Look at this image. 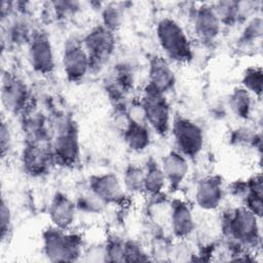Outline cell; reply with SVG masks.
Instances as JSON below:
<instances>
[{"instance_id": "obj_25", "label": "cell", "mask_w": 263, "mask_h": 263, "mask_svg": "<svg viewBox=\"0 0 263 263\" xmlns=\"http://www.w3.org/2000/svg\"><path fill=\"white\" fill-rule=\"evenodd\" d=\"M122 21V13L120 7L116 5H108L103 11V26L108 30L114 32L117 30Z\"/></svg>"}, {"instance_id": "obj_2", "label": "cell", "mask_w": 263, "mask_h": 263, "mask_svg": "<svg viewBox=\"0 0 263 263\" xmlns=\"http://www.w3.org/2000/svg\"><path fill=\"white\" fill-rule=\"evenodd\" d=\"M53 227L43 233V249L46 257L53 262L75 261L81 253V238L76 234L65 233Z\"/></svg>"}, {"instance_id": "obj_28", "label": "cell", "mask_w": 263, "mask_h": 263, "mask_svg": "<svg viewBox=\"0 0 263 263\" xmlns=\"http://www.w3.org/2000/svg\"><path fill=\"white\" fill-rule=\"evenodd\" d=\"M10 223H11V214L9 206L7 205L4 198L1 200V210H0V229H1V237L4 239L6 237V234L8 233L10 229Z\"/></svg>"}, {"instance_id": "obj_13", "label": "cell", "mask_w": 263, "mask_h": 263, "mask_svg": "<svg viewBox=\"0 0 263 263\" xmlns=\"http://www.w3.org/2000/svg\"><path fill=\"white\" fill-rule=\"evenodd\" d=\"M75 213L76 205L74 201L64 193H55L48 210L49 218L54 227L63 230L69 228L74 222Z\"/></svg>"}, {"instance_id": "obj_17", "label": "cell", "mask_w": 263, "mask_h": 263, "mask_svg": "<svg viewBox=\"0 0 263 263\" xmlns=\"http://www.w3.org/2000/svg\"><path fill=\"white\" fill-rule=\"evenodd\" d=\"M171 226L174 234L179 238H185L192 233L195 224L188 204L180 199H175L171 206Z\"/></svg>"}, {"instance_id": "obj_19", "label": "cell", "mask_w": 263, "mask_h": 263, "mask_svg": "<svg viewBox=\"0 0 263 263\" xmlns=\"http://www.w3.org/2000/svg\"><path fill=\"white\" fill-rule=\"evenodd\" d=\"M124 140L134 151H143L150 144V134L144 122H138L128 117L124 128Z\"/></svg>"}, {"instance_id": "obj_15", "label": "cell", "mask_w": 263, "mask_h": 263, "mask_svg": "<svg viewBox=\"0 0 263 263\" xmlns=\"http://www.w3.org/2000/svg\"><path fill=\"white\" fill-rule=\"evenodd\" d=\"M89 189L106 204L116 202L122 196L120 181L110 173L92 176L89 180Z\"/></svg>"}, {"instance_id": "obj_26", "label": "cell", "mask_w": 263, "mask_h": 263, "mask_svg": "<svg viewBox=\"0 0 263 263\" xmlns=\"http://www.w3.org/2000/svg\"><path fill=\"white\" fill-rule=\"evenodd\" d=\"M147 258L142 249L134 241H127L123 243V256L122 261L126 262H139L146 261Z\"/></svg>"}, {"instance_id": "obj_18", "label": "cell", "mask_w": 263, "mask_h": 263, "mask_svg": "<svg viewBox=\"0 0 263 263\" xmlns=\"http://www.w3.org/2000/svg\"><path fill=\"white\" fill-rule=\"evenodd\" d=\"M165 180L172 187H178L188 173L186 157L179 151H171L163 158L160 164Z\"/></svg>"}, {"instance_id": "obj_3", "label": "cell", "mask_w": 263, "mask_h": 263, "mask_svg": "<svg viewBox=\"0 0 263 263\" xmlns=\"http://www.w3.org/2000/svg\"><path fill=\"white\" fill-rule=\"evenodd\" d=\"M145 120L159 135L165 136L170 129V105L164 93L147 85L141 102Z\"/></svg>"}, {"instance_id": "obj_11", "label": "cell", "mask_w": 263, "mask_h": 263, "mask_svg": "<svg viewBox=\"0 0 263 263\" xmlns=\"http://www.w3.org/2000/svg\"><path fill=\"white\" fill-rule=\"evenodd\" d=\"M53 159L51 149L46 148L41 142H29L24 147L22 162L27 174L38 177L46 174L50 161Z\"/></svg>"}, {"instance_id": "obj_12", "label": "cell", "mask_w": 263, "mask_h": 263, "mask_svg": "<svg viewBox=\"0 0 263 263\" xmlns=\"http://www.w3.org/2000/svg\"><path fill=\"white\" fill-rule=\"evenodd\" d=\"M222 180L218 176H210L201 179L195 191L196 203L203 210L217 209L223 199Z\"/></svg>"}, {"instance_id": "obj_10", "label": "cell", "mask_w": 263, "mask_h": 263, "mask_svg": "<svg viewBox=\"0 0 263 263\" xmlns=\"http://www.w3.org/2000/svg\"><path fill=\"white\" fill-rule=\"evenodd\" d=\"M1 99L7 111L13 113L24 111L29 99L27 85L18 77L7 73L2 77Z\"/></svg>"}, {"instance_id": "obj_16", "label": "cell", "mask_w": 263, "mask_h": 263, "mask_svg": "<svg viewBox=\"0 0 263 263\" xmlns=\"http://www.w3.org/2000/svg\"><path fill=\"white\" fill-rule=\"evenodd\" d=\"M194 28L199 38L204 41L215 39L221 28V22L212 5H201L194 16Z\"/></svg>"}, {"instance_id": "obj_5", "label": "cell", "mask_w": 263, "mask_h": 263, "mask_svg": "<svg viewBox=\"0 0 263 263\" xmlns=\"http://www.w3.org/2000/svg\"><path fill=\"white\" fill-rule=\"evenodd\" d=\"M82 45L88 55L90 69H98L109 60L114 50V32L103 25L97 26L84 37Z\"/></svg>"}, {"instance_id": "obj_6", "label": "cell", "mask_w": 263, "mask_h": 263, "mask_svg": "<svg viewBox=\"0 0 263 263\" xmlns=\"http://www.w3.org/2000/svg\"><path fill=\"white\" fill-rule=\"evenodd\" d=\"M173 135L178 151L185 157H195L203 146V133L193 121L179 117L173 124Z\"/></svg>"}, {"instance_id": "obj_29", "label": "cell", "mask_w": 263, "mask_h": 263, "mask_svg": "<svg viewBox=\"0 0 263 263\" xmlns=\"http://www.w3.org/2000/svg\"><path fill=\"white\" fill-rule=\"evenodd\" d=\"M10 143H11L10 132L8 129V126L5 124V122H2L1 134H0V147H1V156L2 157H5V155L9 151Z\"/></svg>"}, {"instance_id": "obj_7", "label": "cell", "mask_w": 263, "mask_h": 263, "mask_svg": "<svg viewBox=\"0 0 263 263\" xmlns=\"http://www.w3.org/2000/svg\"><path fill=\"white\" fill-rule=\"evenodd\" d=\"M51 154L53 159L65 166L74 165L79 157V143L76 128L67 124L57 136L52 148Z\"/></svg>"}, {"instance_id": "obj_14", "label": "cell", "mask_w": 263, "mask_h": 263, "mask_svg": "<svg viewBox=\"0 0 263 263\" xmlns=\"http://www.w3.org/2000/svg\"><path fill=\"white\" fill-rule=\"evenodd\" d=\"M175 82V73L167 61L162 57H153L149 63L148 85L165 93L174 87Z\"/></svg>"}, {"instance_id": "obj_1", "label": "cell", "mask_w": 263, "mask_h": 263, "mask_svg": "<svg viewBox=\"0 0 263 263\" xmlns=\"http://www.w3.org/2000/svg\"><path fill=\"white\" fill-rule=\"evenodd\" d=\"M158 43L164 53L176 62H188L192 58L189 39L178 22L171 17L161 18L156 26Z\"/></svg>"}, {"instance_id": "obj_22", "label": "cell", "mask_w": 263, "mask_h": 263, "mask_svg": "<svg viewBox=\"0 0 263 263\" xmlns=\"http://www.w3.org/2000/svg\"><path fill=\"white\" fill-rule=\"evenodd\" d=\"M221 24H232L236 22L241 13V2L221 1L213 5Z\"/></svg>"}, {"instance_id": "obj_4", "label": "cell", "mask_w": 263, "mask_h": 263, "mask_svg": "<svg viewBox=\"0 0 263 263\" xmlns=\"http://www.w3.org/2000/svg\"><path fill=\"white\" fill-rule=\"evenodd\" d=\"M258 217L246 206L232 210L225 218L224 228L228 235L245 245H256L259 239Z\"/></svg>"}, {"instance_id": "obj_21", "label": "cell", "mask_w": 263, "mask_h": 263, "mask_svg": "<svg viewBox=\"0 0 263 263\" xmlns=\"http://www.w3.org/2000/svg\"><path fill=\"white\" fill-rule=\"evenodd\" d=\"M229 106L236 116L248 118L252 107L251 93L243 87L235 88L229 97Z\"/></svg>"}, {"instance_id": "obj_9", "label": "cell", "mask_w": 263, "mask_h": 263, "mask_svg": "<svg viewBox=\"0 0 263 263\" xmlns=\"http://www.w3.org/2000/svg\"><path fill=\"white\" fill-rule=\"evenodd\" d=\"M29 62L31 67L40 74H48L54 68L51 43L44 33L33 34L29 44Z\"/></svg>"}, {"instance_id": "obj_8", "label": "cell", "mask_w": 263, "mask_h": 263, "mask_svg": "<svg viewBox=\"0 0 263 263\" xmlns=\"http://www.w3.org/2000/svg\"><path fill=\"white\" fill-rule=\"evenodd\" d=\"M63 68L70 81H79L90 70L88 55L82 43L68 41L63 53Z\"/></svg>"}, {"instance_id": "obj_23", "label": "cell", "mask_w": 263, "mask_h": 263, "mask_svg": "<svg viewBox=\"0 0 263 263\" xmlns=\"http://www.w3.org/2000/svg\"><path fill=\"white\" fill-rule=\"evenodd\" d=\"M242 87L247 89L250 93H254L257 97H261L262 93V83L263 74L260 67H250L248 68L241 79Z\"/></svg>"}, {"instance_id": "obj_27", "label": "cell", "mask_w": 263, "mask_h": 263, "mask_svg": "<svg viewBox=\"0 0 263 263\" xmlns=\"http://www.w3.org/2000/svg\"><path fill=\"white\" fill-rule=\"evenodd\" d=\"M262 33V21L260 17H256L254 20H252L249 25L246 27L242 36L240 38V41L242 43H251L254 40H256L257 38H259L261 36Z\"/></svg>"}, {"instance_id": "obj_20", "label": "cell", "mask_w": 263, "mask_h": 263, "mask_svg": "<svg viewBox=\"0 0 263 263\" xmlns=\"http://www.w3.org/2000/svg\"><path fill=\"white\" fill-rule=\"evenodd\" d=\"M147 164L148 165L145 171L144 191L152 195H157L163 189L166 180L160 165L154 161H149Z\"/></svg>"}, {"instance_id": "obj_24", "label": "cell", "mask_w": 263, "mask_h": 263, "mask_svg": "<svg viewBox=\"0 0 263 263\" xmlns=\"http://www.w3.org/2000/svg\"><path fill=\"white\" fill-rule=\"evenodd\" d=\"M124 185L130 192H143L145 182V171L137 165H129L124 173Z\"/></svg>"}]
</instances>
